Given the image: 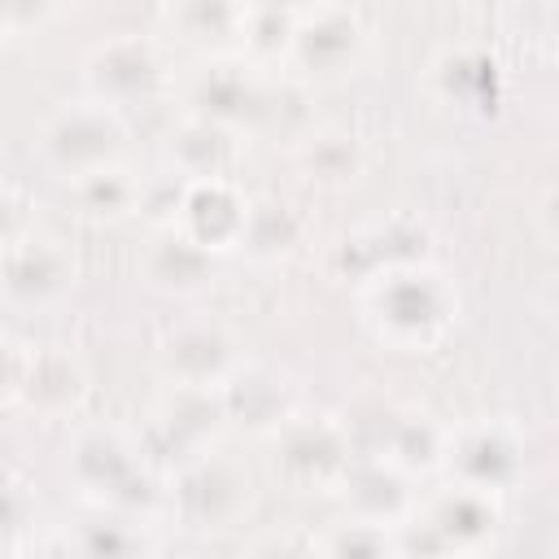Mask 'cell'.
<instances>
[{
	"mask_svg": "<svg viewBox=\"0 0 559 559\" xmlns=\"http://www.w3.org/2000/svg\"><path fill=\"white\" fill-rule=\"evenodd\" d=\"M362 319L384 345L402 354H419V349L441 345L445 332L454 328L459 288L450 284L441 266L424 258L397 262L362 280Z\"/></svg>",
	"mask_w": 559,
	"mask_h": 559,
	"instance_id": "obj_1",
	"label": "cell"
},
{
	"mask_svg": "<svg viewBox=\"0 0 559 559\" xmlns=\"http://www.w3.org/2000/svg\"><path fill=\"white\" fill-rule=\"evenodd\" d=\"M66 472L74 489L100 511L148 515L157 498L148 445L118 424H87L66 445Z\"/></svg>",
	"mask_w": 559,
	"mask_h": 559,
	"instance_id": "obj_2",
	"label": "cell"
},
{
	"mask_svg": "<svg viewBox=\"0 0 559 559\" xmlns=\"http://www.w3.org/2000/svg\"><path fill=\"white\" fill-rule=\"evenodd\" d=\"M170 507L179 524L197 537L231 533L253 511V476L245 463H236L231 454L214 445L188 463H175Z\"/></svg>",
	"mask_w": 559,
	"mask_h": 559,
	"instance_id": "obj_3",
	"label": "cell"
},
{
	"mask_svg": "<svg viewBox=\"0 0 559 559\" xmlns=\"http://www.w3.org/2000/svg\"><path fill=\"white\" fill-rule=\"evenodd\" d=\"M175 92L166 48L153 35H114L83 57V96L122 114Z\"/></svg>",
	"mask_w": 559,
	"mask_h": 559,
	"instance_id": "obj_4",
	"label": "cell"
},
{
	"mask_svg": "<svg viewBox=\"0 0 559 559\" xmlns=\"http://www.w3.org/2000/svg\"><path fill=\"white\" fill-rule=\"evenodd\" d=\"M35 148H39V157H44V166L52 175H61L66 183H74L83 175L122 166V153H127V118L83 96L74 105H61L39 127Z\"/></svg>",
	"mask_w": 559,
	"mask_h": 559,
	"instance_id": "obj_5",
	"label": "cell"
},
{
	"mask_svg": "<svg viewBox=\"0 0 559 559\" xmlns=\"http://www.w3.org/2000/svg\"><path fill=\"white\" fill-rule=\"evenodd\" d=\"M498 524H502L498 498L476 493L467 485H450L437 489L428 502H419L397 533L424 542V555L415 559H480L498 542Z\"/></svg>",
	"mask_w": 559,
	"mask_h": 559,
	"instance_id": "obj_6",
	"label": "cell"
},
{
	"mask_svg": "<svg viewBox=\"0 0 559 559\" xmlns=\"http://www.w3.org/2000/svg\"><path fill=\"white\" fill-rule=\"evenodd\" d=\"M275 476L297 493H336L341 476L354 463V432L336 415H288L271 437Z\"/></svg>",
	"mask_w": 559,
	"mask_h": 559,
	"instance_id": "obj_7",
	"label": "cell"
},
{
	"mask_svg": "<svg viewBox=\"0 0 559 559\" xmlns=\"http://www.w3.org/2000/svg\"><path fill=\"white\" fill-rule=\"evenodd\" d=\"M79 284V258L52 231H22L0 253V297L13 310H52Z\"/></svg>",
	"mask_w": 559,
	"mask_h": 559,
	"instance_id": "obj_8",
	"label": "cell"
},
{
	"mask_svg": "<svg viewBox=\"0 0 559 559\" xmlns=\"http://www.w3.org/2000/svg\"><path fill=\"white\" fill-rule=\"evenodd\" d=\"M367 52V26L354 9L341 4H314L293 9V39H288V66L310 83H336L354 74V66Z\"/></svg>",
	"mask_w": 559,
	"mask_h": 559,
	"instance_id": "obj_9",
	"label": "cell"
},
{
	"mask_svg": "<svg viewBox=\"0 0 559 559\" xmlns=\"http://www.w3.org/2000/svg\"><path fill=\"white\" fill-rule=\"evenodd\" d=\"M445 472L454 485H467L476 493H507L524 476V432L511 419H472L450 428Z\"/></svg>",
	"mask_w": 559,
	"mask_h": 559,
	"instance_id": "obj_10",
	"label": "cell"
},
{
	"mask_svg": "<svg viewBox=\"0 0 559 559\" xmlns=\"http://www.w3.org/2000/svg\"><path fill=\"white\" fill-rule=\"evenodd\" d=\"M183 118H201L227 131H240L249 118H258L266 109L262 83H258V66L236 57H205L197 70H188L183 87Z\"/></svg>",
	"mask_w": 559,
	"mask_h": 559,
	"instance_id": "obj_11",
	"label": "cell"
},
{
	"mask_svg": "<svg viewBox=\"0 0 559 559\" xmlns=\"http://www.w3.org/2000/svg\"><path fill=\"white\" fill-rule=\"evenodd\" d=\"M240 362H245V349H240L236 332L214 323V319L179 323L157 349V371L170 389H210V393H218Z\"/></svg>",
	"mask_w": 559,
	"mask_h": 559,
	"instance_id": "obj_12",
	"label": "cell"
},
{
	"mask_svg": "<svg viewBox=\"0 0 559 559\" xmlns=\"http://www.w3.org/2000/svg\"><path fill=\"white\" fill-rule=\"evenodd\" d=\"M148 454H166L175 463H188L205 450L218 445V432L227 428L223 424V411H218V393L210 389H170L157 397L153 415H148Z\"/></svg>",
	"mask_w": 559,
	"mask_h": 559,
	"instance_id": "obj_13",
	"label": "cell"
},
{
	"mask_svg": "<svg viewBox=\"0 0 559 559\" xmlns=\"http://www.w3.org/2000/svg\"><path fill=\"white\" fill-rule=\"evenodd\" d=\"M445 450H450V424H441L437 415L419 411V406H389L380 419V437L367 441L354 454L380 459L389 467H397L402 476H428L445 467Z\"/></svg>",
	"mask_w": 559,
	"mask_h": 559,
	"instance_id": "obj_14",
	"label": "cell"
},
{
	"mask_svg": "<svg viewBox=\"0 0 559 559\" xmlns=\"http://www.w3.org/2000/svg\"><path fill=\"white\" fill-rule=\"evenodd\" d=\"M336 493L345 502V520L376 524V528H389V533H397L419 507V498L411 489V476H402L397 467H389L380 459H367V454H354Z\"/></svg>",
	"mask_w": 559,
	"mask_h": 559,
	"instance_id": "obj_15",
	"label": "cell"
},
{
	"mask_svg": "<svg viewBox=\"0 0 559 559\" xmlns=\"http://www.w3.org/2000/svg\"><path fill=\"white\" fill-rule=\"evenodd\" d=\"M218 411H223V424L227 428L275 437L280 424L293 415V393H288V380L280 371L245 358L227 376V384L218 389Z\"/></svg>",
	"mask_w": 559,
	"mask_h": 559,
	"instance_id": "obj_16",
	"label": "cell"
},
{
	"mask_svg": "<svg viewBox=\"0 0 559 559\" xmlns=\"http://www.w3.org/2000/svg\"><path fill=\"white\" fill-rule=\"evenodd\" d=\"M87 397V367L74 349L66 345H39L26 349L22 367V389L17 402L35 411L39 419H70Z\"/></svg>",
	"mask_w": 559,
	"mask_h": 559,
	"instance_id": "obj_17",
	"label": "cell"
},
{
	"mask_svg": "<svg viewBox=\"0 0 559 559\" xmlns=\"http://www.w3.org/2000/svg\"><path fill=\"white\" fill-rule=\"evenodd\" d=\"M249 214V197L236 188V179H210V183H183L179 210H175V231L197 240L201 249H236L240 227Z\"/></svg>",
	"mask_w": 559,
	"mask_h": 559,
	"instance_id": "obj_18",
	"label": "cell"
},
{
	"mask_svg": "<svg viewBox=\"0 0 559 559\" xmlns=\"http://www.w3.org/2000/svg\"><path fill=\"white\" fill-rule=\"evenodd\" d=\"M166 157H170L175 179L210 183V179H231L236 175V166L245 157V144H240V131H227V127H214V122H201V118H183L170 131Z\"/></svg>",
	"mask_w": 559,
	"mask_h": 559,
	"instance_id": "obj_19",
	"label": "cell"
},
{
	"mask_svg": "<svg viewBox=\"0 0 559 559\" xmlns=\"http://www.w3.org/2000/svg\"><path fill=\"white\" fill-rule=\"evenodd\" d=\"M140 275L148 288L157 293H170V297H197L214 284V253L201 249L197 240H188L183 231L175 227H162L144 258H140Z\"/></svg>",
	"mask_w": 559,
	"mask_h": 559,
	"instance_id": "obj_20",
	"label": "cell"
},
{
	"mask_svg": "<svg viewBox=\"0 0 559 559\" xmlns=\"http://www.w3.org/2000/svg\"><path fill=\"white\" fill-rule=\"evenodd\" d=\"M66 546H70V559H153L157 555L148 515L100 511V507H92V515L66 537Z\"/></svg>",
	"mask_w": 559,
	"mask_h": 559,
	"instance_id": "obj_21",
	"label": "cell"
},
{
	"mask_svg": "<svg viewBox=\"0 0 559 559\" xmlns=\"http://www.w3.org/2000/svg\"><path fill=\"white\" fill-rule=\"evenodd\" d=\"M297 245H301V218H297V210L288 201H280V197H249V214H245V227H240L236 249L249 253L262 266H275L284 258H293Z\"/></svg>",
	"mask_w": 559,
	"mask_h": 559,
	"instance_id": "obj_22",
	"label": "cell"
},
{
	"mask_svg": "<svg viewBox=\"0 0 559 559\" xmlns=\"http://www.w3.org/2000/svg\"><path fill=\"white\" fill-rule=\"evenodd\" d=\"M70 197L79 205V214L87 223H118V218H131L140 210V197H144V179L131 175L127 166H109V170H96V175H83L70 183Z\"/></svg>",
	"mask_w": 559,
	"mask_h": 559,
	"instance_id": "obj_23",
	"label": "cell"
},
{
	"mask_svg": "<svg viewBox=\"0 0 559 559\" xmlns=\"http://www.w3.org/2000/svg\"><path fill=\"white\" fill-rule=\"evenodd\" d=\"M166 22L175 26V35H183L192 44L214 39V57H236L245 4H175V9H166Z\"/></svg>",
	"mask_w": 559,
	"mask_h": 559,
	"instance_id": "obj_24",
	"label": "cell"
},
{
	"mask_svg": "<svg viewBox=\"0 0 559 559\" xmlns=\"http://www.w3.org/2000/svg\"><path fill=\"white\" fill-rule=\"evenodd\" d=\"M297 166L306 170V179H319V183H349L362 166V148L349 131H336V127H323V131H310L301 135L297 144Z\"/></svg>",
	"mask_w": 559,
	"mask_h": 559,
	"instance_id": "obj_25",
	"label": "cell"
},
{
	"mask_svg": "<svg viewBox=\"0 0 559 559\" xmlns=\"http://www.w3.org/2000/svg\"><path fill=\"white\" fill-rule=\"evenodd\" d=\"M319 546H323V559H402L397 533L376 528V524H358V520L336 524L332 533L319 537Z\"/></svg>",
	"mask_w": 559,
	"mask_h": 559,
	"instance_id": "obj_26",
	"label": "cell"
},
{
	"mask_svg": "<svg viewBox=\"0 0 559 559\" xmlns=\"http://www.w3.org/2000/svg\"><path fill=\"white\" fill-rule=\"evenodd\" d=\"M245 559H323V546H319V533H306V528H275V533H262Z\"/></svg>",
	"mask_w": 559,
	"mask_h": 559,
	"instance_id": "obj_27",
	"label": "cell"
},
{
	"mask_svg": "<svg viewBox=\"0 0 559 559\" xmlns=\"http://www.w3.org/2000/svg\"><path fill=\"white\" fill-rule=\"evenodd\" d=\"M35 524V498L17 480H0V546L17 542Z\"/></svg>",
	"mask_w": 559,
	"mask_h": 559,
	"instance_id": "obj_28",
	"label": "cell"
},
{
	"mask_svg": "<svg viewBox=\"0 0 559 559\" xmlns=\"http://www.w3.org/2000/svg\"><path fill=\"white\" fill-rule=\"evenodd\" d=\"M22 367H26V345H22V341H13L9 332H0V406L17 402Z\"/></svg>",
	"mask_w": 559,
	"mask_h": 559,
	"instance_id": "obj_29",
	"label": "cell"
},
{
	"mask_svg": "<svg viewBox=\"0 0 559 559\" xmlns=\"http://www.w3.org/2000/svg\"><path fill=\"white\" fill-rule=\"evenodd\" d=\"M31 231L26 227V214H22V192L13 183H0V253L22 236Z\"/></svg>",
	"mask_w": 559,
	"mask_h": 559,
	"instance_id": "obj_30",
	"label": "cell"
},
{
	"mask_svg": "<svg viewBox=\"0 0 559 559\" xmlns=\"http://www.w3.org/2000/svg\"><path fill=\"white\" fill-rule=\"evenodd\" d=\"M9 31H13V13H9V9H0V39H4Z\"/></svg>",
	"mask_w": 559,
	"mask_h": 559,
	"instance_id": "obj_31",
	"label": "cell"
},
{
	"mask_svg": "<svg viewBox=\"0 0 559 559\" xmlns=\"http://www.w3.org/2000/svg\"><path fill=\"white\" fill-rule=\"evenodd\" d=\"M0 559H26V555H0Z\"/></svg>",
	"mask_w": 559,
	"mask_h": 559,
	"instance_id": "obj_32",
	"label": "cell"
}]
</instances>
